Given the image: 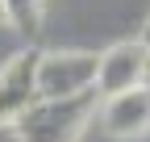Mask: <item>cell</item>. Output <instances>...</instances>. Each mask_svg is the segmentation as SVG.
Instances as JSON below:
<instances>
[{
    "label": "cell",
    "instance_id": "cell-1",
    "mask_svg": "<svg viewBox=\"0 0 150 142\" xmlns=\"http://www.w3.org/2000/svg\"><path fill=\"white\" fill-rule=\"evenodd\" d=\"M96 92L71 96V100H38L29 113H21L13 121L21 142H75L83 134L88 117L96 113Z\"/></svg>",
    "mask_w": 150,
    "mask_h": 142
},
{
    "label": "cell",
    "instance_id": "cell-2",
    "mask_svg": "<svg viewBox=\"0 0 150 142\" xmlns=\"http://www.w3.org/2000/svg\"><path fill=\"white\" fill-rule=\"evenodd\" d=\"M96 67L100 55L88 50H50L38 59V100H71L83 92H96Z\"/></svg>",
    "mask_w": 150,
    "mask_h": 142
},
{
    "label": "cell",
    "instance_id": "cell-3",
    "mask_svg": "<svg viewBox=\"0 0 150 142\" xmlns=\"http://www.w3.org/2000/svg\"><path fill=\"white\" fill-rule=\"evenodd\" d=\"M150 84V55L142 42H117L100 55L96 67V96H121V92H134V88Z\"/></svg>",
    "mask_w": 150,
    "mask_h": 142
},
{
    "label": "cell",
    "instance_id": "cell-4",
    "mask_svg": "<svg viewBox=\"0 0 150 142\" xmlns=\"http://www.w3.org/2000/svg\"><path fill=\"white\" fill-rule=\"evenodd\" d=\"M38 59L42 50H25L0 67V126H13L38 104Z\"/></svg>",
    "mask_w": 150,
    "mask_h": 142
},
{
    "label": "cell",
    "instance_id": "cell-5",
    "mask_svg": "<svg viewBox=\"0 0 150 142\" xmlns=\"http://www.w3.org/2000/svg\"><path fill=\"white\" fill-rule=\"evenodd\" d=\"M100 121L112 138H138L150 130V84L134 88V92H121V96H108Z\"/></svg>",
    "mask_w": 150,
    "mask_h": 142
},
{
    "label": "cell",
    "instance_id": "cell-6",
    "mask_svg": "<svg viewBox=\"0 0 150 142\" xmlns=\"http://www.w3.org/2000/svg\"><path fill=\"white\" fill-rule=\"evenodd\" d=\"M0 4H4V21L8 25H17L21 33H38L46 0H0Z\"/></svg>",
    "mask_w": 150,
    "mask_h": 142
},
{
    "label": "cell",
    "instance_id": "cell-7",
    "mask_svg": "<svg viewBox=\"0 0 150 142\" xmlns=\"http://www.w3.org/2000/svg\"><path fill=\"white\" fill-rule=\"evenodd\" d=\"M142 46H146V55H150V17H146V25H142V38H138Z\"/></svg>",
    "mask_w": 150,
    "mask_h": 142
},
{
    "label": "cell",
    "instance_id": "cell-8",
    "mask_svg": "<svg viewBox=\"0 0 150 142\" xmlns=\"http://www.w3.org/2000/svg\"><path fill=\"white\" fill-rule=\"evenodd\" d=\"M0 21H4V4H0Z\"/></svg>",
    "mask_w": 150,
    "mask_h": 142
}]
</instances>
